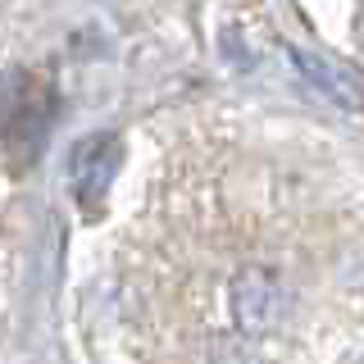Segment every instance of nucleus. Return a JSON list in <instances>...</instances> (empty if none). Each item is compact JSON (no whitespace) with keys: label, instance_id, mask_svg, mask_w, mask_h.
<instances>
[{"label":"nucleus","instance_id":"1","mask_svg":"<svg viewBox=\"0 0 364 364\" xmlns=\"http://www.w3.org/2000/svg\"><path fill=\"white\" fill-rule=\"evenodd\" d=\"M114 173H119V136L96 132L73 151V191L87 210H96V205L105 200Z\"/></svg>","mask_w":364,"mask_h":364},{"label":"nucleus","instance_id":"2","mask_svg":"<svg viewBox=\"0 0 364 364\" xmlns=\"http://www.w3.org/2000/svg\"><path fill=\"white\" fill-rule=\"evenodd\" d=\"M296 64H301V73L310 77V82H318V91H323L328 100H337L341 109H360L364 105V91L350 73H341V68H333L328 60H318V55H296Z\"/></svg>","mask_w":364,"mask_h":364}]
</instances>
